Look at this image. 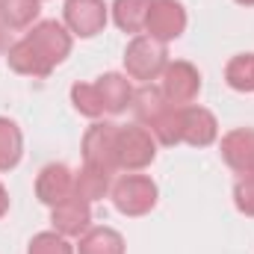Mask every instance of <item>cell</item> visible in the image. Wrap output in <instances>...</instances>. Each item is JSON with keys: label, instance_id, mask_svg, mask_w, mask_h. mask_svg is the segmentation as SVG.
<instances>
[{"label": "cell", "instance_id": "ffe728a7", "mask_svg": "<svg viewBox=\"0 0 254 254\" xmlns=\"http://www.w3.org/2000/svg\"><path fill=\"white\" fill-rule=\"evenodd\" d=\"M24 154V136L12 119L0 116V172H9L21 163Z\"/></svg>", "mask_w": 254, "mask_h": 254}, {"label": "cell", "instance_id": "2e32d148", "mask_svg": "<svg viewBox=\"0 0 254 254\" xmlns=\"http://www.w3.org/2000/svg\"><path fill=\"white\" fill-rule=\"evenodd\" d=\"M6 63L12 71H18V74H27V77H48L51 74V68L48 63L33 51V45L27 42V39H21V42H15L9 51H6Z\"/></svg>", "mask_w": 254, "mask_h": 254}, {"label": "cell", "instance_id": "ac0fdd59", "mask_svg": "<svg viewBox=\"0 0 254 254\" xmlns=\"http://www.w3.org/2000/svg\"><path fill=\"white\" fill-rule=\"evenodd\" d=\"M110 172L104 169H95V166H83L77 175H74V195L83 198V201H98L110 192Z\"/></svg>", "mask_w": 254, "mask_h": 254}, {"label": "cell", "instance_id": "603a6c76", "mask_svg": "<svg viewBox=\"0 0 254 254\" xmlns=\"http://www.w3.org/2000/svg\"><path fill=\"white\" fill-rule=\"evenodd\" d=\"M71 104L80 116H89V119H101L104 116V104L98 98V89L95 83H74L71 86Z\"/></svg>", "mask_w": 254, "mask_h": 254}, {"label": "cell", "instance_id": "5b68a950", "mask_svg": "<svg viewBox=\"0 0 254 254\" xmlns=\"http://www.w3.org/2000/svg\"><path fill=\"white\" fill-rule=\"evenodd\" d=\"M33 51L48 63V68L54 71L60 63H65V57L71 54V33L65 30L60 21H39L30 27V33L24 36Z\"/></svg>", "mask_w": 254, "mask_h": 254}, {"label": "cell", "instance_id": "83f0119b", "mask_svg": "<svg viewBox=\"0 0 254 254\" xmlns=\"http://www.w3.org/2000/svg\"><path fill=\"white\" fill-rule=\"evenodd\" d=\"M240 6H254V0H237Z\"/></svg>", "mask_w": 254, "mask_h": 254}, {"label": "cell", "instance_id": "cb8c5ba5", "mask_svg": "<svg viewBox=\"0 0 254 254\" xmlns=\"http://www.w3.org/2000/svg\"><path fill=\"white\" fill-rule=\"evenodd\" d=\"M27 254H74V249H71V243L65 240L63 234L45 231V234H36V237L30 240Z\"/></svg>", "mask_w": 254, "mask_h": 254}, {"label": "cell", "instance_id": "484cf974", "mask_svg": "<svg viewBox=\"0 0 254 254\" xmlns=\"http://www.w3.org/2000/svg\"><path fill=\"white\" fill-rule=\"evenodd\" d=\"M6 210H9V192L0 184V216H6Z\"/></svg>", "mask_w": 254, "mask_h": 254}, {"label": "cell", "instance_id": "4fadbf2b", "mask_svg": "<svg viewBox=\"0 0 254 254\" xmlns=\"http://www.w3.org/2000/svg\"><path fill=\"white\" fill-rule=\"evenodd\" d=\"M95 89H98V98H101V104H104V113H110V116L125 113L127 107H130V101H133V86H130V80H127L125 74H116V71L101 74L98 83H95Z\"/></svg>", "mask_w": 254, "mask_h": 254}, {"label": "cell", "instance_id": "f546056e", "mask_svg": "<svg viewBox=\"0 0 254 254\" xmlns=\"http://www.w3.org/2000/svg\"><path fill=\"white\" fill-rule=\"evenodd\" d=\"M39 3H42V0H39Z\"/></svg>", "mask_w": 254, "mask_h": 254}, {"label": "cell", "instance_id": "9a60e30c", "mask_svg": "<svg viewBox=\"0 0 254 254\" xmlns=\"http://www.w3.org/2000/svg\"><path fill=\"white\" fill-rule=\"evenodd\" d=\"M77 254H125V237L116 228H89L77 243Z\"/></svg>", "mask_w": 254, "mask_h": 254}, {"label": "cell", "instance_id": "ba28073f", "mask_svg": "<svg viewBox=\"0 0 254 254\" xmlns=\"http://www.w3.org/2000/svg\"><path fill=\"white\" fill-rule=\"evenodd\" d=\"M107 18H110V6L104 0H65V24L80 39H92L104 33Z\"/></svg>", "mask_w": 254, "mask_h": 254}, {"label": "cell", "instance_id": "e0dca14e", "mask_svg": "<svg viewBox=\"0 0 254 254\" xmlns=\"http://www.w3.org/2000/svg\"><path fill=\"white\" fill-rule=\"evenodd\" d=\"M148 9H151V0H116L113 3V21L119 30L139 36L145 30Z\"/></svg>", "mask_w": 254, "mask_h": 254}, {"label": "cell", "instance_id": "3957f363", "mask_svg": "<svg viewBox=\"0 0 254 254\" xmlns=\"http://www.w3.org/2000/svg\"><path fill=\"white\" fill-rule=\"evenodd\" d=\"M157 184L148 175H122L113 184V204L125 216H145L157 207Z\"/></svg>", "mask_w": 254, "mask_h": 254}, {"label": "cell", "instance_id": "d4e9b609", "mask_svg": "<svg viewBox=\"0 0 254 254\" xmlns=\"http://www.w3.org/2000/svg\"><path fill=\"white\" fill-rule=\"evenodd\" d=\"M234 204L243 216H254V178L252 175H240L237 187H234Z\"/></svg>", "mask_w": 254, "mask_h": 254}, {"label": "cell", "instance_id": "52a82bcc", "mask_svg": "<svg viewBox=\"0 0 254 254\" xmlns=\"http://www.w3.org/2000/svg\"><path fill=\"white\" fill-rule=\"evenodd\" d=\"M187 30V9L181 0H151L145 33L157 42H172Z\"/></svg>", "mask_w": 254, "mask_h": 254}, {"label": "cell", "instance_id": "5bb4252c", "mask_svg": "<svg viewBox=\"0 0 254 254\" xmlns=\"http://www.w3.org/2000/svg\"><path fill=\"white\" fill-rule=\"evenodd\" d=\"M130 107H133V113H136V119H139V125L151 127L172 104L163 98V92L157 89V86H151V83H145L142 89H136L133 92V101H130Z\"/></svg>", "mask_w": 254, "mask_h": 254}, {"label": "cell", "instance_id": "277c9868", "mask_svg": "<svg viewBox=\"0 0 254 254\" xmlns=\"http://www.w3.org/2000/svg\"><path fill=\"white\" fill-rule=\"evenodd\" d=\"M116 145H119V125L113 122H95L83 136V160L86 166L104 169V172H116Z\"/></svg>", "mask_w": 254, "mask_h": 254}, {"label": "cell", "instance_id": "4316f807", "mask_svg": "<svg viewBox=\"0 0 254 254\" xmlns=\"http://www.w3.org/2000/svg\"><path fill=\"white\" fill-rule=\"evenodd\" d=\"M3 48H6V27H3V21H0V51H3ZM6 51H9V48H6Z\"/></svg>", "mask_w": 254, "mask_h": 254}, {"label": "cell", "instance_id": "7a4b0ae2", "mask_svg": "<svg viewBox=\"0 0 254 254\" xmlns=\"http://www.w3.org/2000/svg\"><path fill=\"white\" fill-rule=\"evenodd\" d=\"M157 160V139L142 125H119V145H116V163L125 172L148 169Z\"/></svg>", "mask_w": 254, "mask_h": 254}, {"label": "cell", "instance_id": "8992f818", "mask_svg": "<svg viewBox=\"0 0 254 254\" xmlns=\"http://www.w3.org/2000/svg\"><path fill=\"white\" fill-rule=\"evenodd\" d=\"M160 80H163L160 92H163V98L172 107H190L192 101L198 98V92H201V74H198V68L192 63H184V60L166 65V71L160 74Z\"/></svg>", "mask_w": 254, "mask_h": 254}, {"label": "cell", "instance_id": "44dd1931", "mask_svg": "<svg viewBox=\"0 0 254 254\" xmlns=\"http://www.w3.org/2000/svg\"><path fill=\"white\" fill-rule=\"evenodd\" d=\"M148 130L160 145H169V148L181 145L184 142V107H169Z\"/></svg>", "mask_w": 254, "mask_h": 254}, {"label": "cell", "instance_id": "6da1fadb", "mask_svg": "<svg viewBox=\"0 0 254 254\" xmlns=\"http://www.w3.org/2000/svg\"><path fill=\"white\" fill-rule=\"evenodd\" d=\"M166 65H169L166 42H157L148 33L133 36V42L127 45V51H125V71L130 80L151 83V80H157L166 71Z\"/></svg>", "mask_w": 254, "mask_h": 254}, {"label": "cell", "instance_id": "d6986e66", "mask_svg": "<svg viewBox=\"0 0 254 254\" xmlns=\"http://www.w3.org/2000/svg\"><path fill=\"white\" fill-rule=\"evenodd\" d=\"M39 0H0V21L6 30H27L39 18Z\"/></svg>", "mask_w": 254, "mask_h": 254}, {"label": "cell", "instance_id": "f1b7e54d", "mask_svg": "<svg viewBox=\"0 0 254 254\" xmlns=\"http://www.w3.org/2000/svg\"><path fill=\"white\" fill-rule=\"evenodd\" d=\"M252 178H254V169H252Z\"/></svg>", "mask_w": 254, "mask_h": 254}, {"label": "cell", "instance_id": "30bf717a", "mask_svg": "<svg viewBox=\"0 0 254 254\" xmlns=\"http://www.w3.org/2000/svg\"><path fill=\"white\" fill-rule=\"evenodd\" d=\"M51 222H54L57 234H63V237H83L92 225V207H89V201L71 195L51 210Z\"/></svg>", "mask_w": 254, "mask_h": 254}, {"label": "cell", "instance_id": "7c38bea8", "mask_svg": "<svg viewBox=\"0 0 254 254\" xmlns=\"http://www.w3.org/2000/svg\"><path fill=\"white\" fill-rule=\"evenodd\" d=\"M219 136L216 116L204 107H184V142L192 148H207Z\"/></svg>", "mask_w": 254, "mask_h": 254}, {"label": "cell", "instance_id": "9c48e42d", "mask_svg": "<svg viewBox=\"0 0 254 254\" xmlns=\"http://www.w3.org/2000/svg\"><path fill=\"white\" fill-rule=\"evenodd\" d=\"M36 195H39V201L48 204V207L63 204L65 198L74 195V172H71L68 166H63V163L45 166V169L39 172V178H36Z\"/></svg>", "mask_w": 254, "mask_h": 254}, {"label": "cell", "instance_id": "8fae6325", "mask_svg": "<svg viewBox=\"0 0 254 254\" xmlns=\"http://www.w3.org/2000/svg\"><path fill=\"white\" fill-rule=\"evenodd\" d=\"M222 160L237 175H252L254 169V130L252 127H237V130L225 133V139H222Z\"/></svg>", "mask_w": 254, "mask_h": 254}, {"label": "cell", "instance_id": "7402d4cb", "mask_svg": "<svg viewBox=\"0 0 254 254\" xmlns=\"http://www.w3.org/2000/svg\"><path fill=\"white\" fill-rule=\"evenodd\" d=\"M225 80L234 92H254V54H240L225 68Z\"/></svg>", "mask_w": 254, "mask_h": 254}]
</instances>
